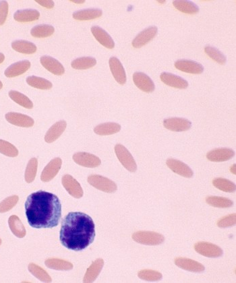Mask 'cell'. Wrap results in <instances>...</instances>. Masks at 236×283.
Returning a JSON list of instances; mask_svg holds the SVG:
<instances>
[{"instance_id":"obj_1","label":"cell","mask_w":236,"mask_h":283,"mask_svg":"<svg viewBox=\"0 0 236 283\" xmlns=\"http://www.w3.org/2000/svg\"><path fill=\"white\" fill-rule=\"evenodd\" d=\"M25 211L30 226L35 229L53 228L60 222L62 204L55 194L40 190L27 198Z\"/></svg>"},{"instance_id":"obj_2","label":"cell","mask_w":236,"mask_h":283,"mask_svg":"<svg viewBox=\"0 0 236 283\" xmlns=\"http://www.w3.org/2000/svg\"><path fill=\"white\" fill-rule=\"evenodd\" d=\"M95 226L91 216L72 212L65 216L61 227V244L67 249L81 251L94 241Z\"/></svg>"},{"instance_id":"obj_3","label":"cell","mask_w":236,"mask_h":283,"mask_svg":"<svg viewBox=\"0 0 236 283\" xmlns=\"http://www.w3.org/2000/svg\"><path fill=\"white\" fill-rule=\"evenodd\" d=\"M133 239L138 244L147 246H157L165 241V237L161 234L145 231L135 233L133 235Z\"/></svg>"},{"instance_id":"obj_4","label":"cell","mask_w":236,"mask_h":283,"mask_svg":"<svg viewBox=\"0 0 236 283\" xmlns=\"http://www.w3.org/2000/svg\"><path fill=\"white\" fill-rule=\"evenodd\" d=\"M87 181L90 185L97 190L106 193H114L118 187L115 182L100 175H91L88 177Z\"/></svg>"},{"instance_id":"obj_5","label":"cell","mask_w":236,"mask_h":283,"mask_svg":"<svg viewBox=\"0 0 236 283\" xmlns=\"http://www.w3.org/2000/svg\"><path fill=\"white\" fill-rule=\"evenodd\" d=\"M115 152L119 162L128 171L132 173L136 171L137 166L135 160L124 146L119 145V144L116 145Z\"/></svg>"},{"instance_id":"obj_6","label":"cell","mask_w":236,"mask_h":283,"mask_svg":"<svg viewBox=\"0 0 236 283\" xmlns=\"http://www.w3.org/2000/svg\"><path fill=\"white\" fill-rule=\"evenodd\" d=\"M194 250L197 253L207 258H219L223 255V250L221 248L204 241H201L194 245Z\"/></svg>"},{"instance_id":"obj_7","label":"cell","mask_w":236,"mask_h":283,"mask_svg":"<svg viewBox=\"0 0 236 283\" xmlns=\"http://www.w3.org/2000/svg\"><path fill=\"white\" fill-rule=\"evenodd\" d=\"M74 162L79 166L88 168H95L100 166L101 161L100 158L88 152H76L73 155Z\"/></svg>"},{"instance_id":"obj_8","label":"cell","mask_w":236,"mask_h":283,"mask_svg":"<svg viewBox=\"0 0 236 283\" xmlns=\"http://www.w3.org/2000/svg\"><path fill=\"white\" fill-rule=\"evenodd\" d=\"M158 29L157 27H150L137 34L136 37L133 39L132 45L135 48H140L146 46L147 43L152 41L157 35Z\"/></svg>"},{"instance_id":"obj_9","label":"cell","mask_w":236,"mask_h":283,"mask_svg":"<svg viewBox=\"0 0 236 283\" xmlns=\"http://www.w3.org/2000/svg\"><path fill=\"white\" fill-rule=\"evenodd\" d=\"M164 126L166 129L180 133L190 130L192 127V123L185 118L172 117L165 119Z\"/></svg>"},{"instance_id":"obj_10","label":"cell","mask_w":236,"mask_h":283,"mask_svg":"<svg viewBox=\"0 0 236 283\" xmlns=\"http://www.w3.org/2000/svg\"><path fill=\"white\" fill-rule=\"evenodd\" d=\"M133 82L135 85L145 93H150L154 91L155 86L152 79L143 72H137L133 74Z\"/></svg>"},{"instance_id":"obj_11","label":"cell","mask_w":236,"mask_h":283,"mask_svg":"<svg viewBox=\"0 0 236 283\" xmlns=\"http://www.w3.org/2000/svg\"><path fill=\"white\" fill-rule=\"evenodd\" d=\"M175 67L182 72L192 74H201L204 71L202 64L194 61L179 60L174 64Z\"/></svg>"},{"instance_id":"obj_12","label":"cell","mask_w":236,"mask_h":283,"mask_svg":"<svg viewBox=\"0 0 236 283\" xmlns=\"http://www.w3.org/2000/svg\"><path fill=\"white\" fill-rule=\"evenodd\" d=\"M5 118L10 124L22 128H30L34 126V121L33 118L27 115L19 113L9 112L5 115Z\"/></svg>"},{"instance_id":"obj_13","label":"cell","mask_w":236,"mask_h":283,"mask_svg":"<svg viewBox=\"0 0 236 283\" xmlns=\"http://www.w3.org/2000/svg\"><path fill=\"white\" fill-rule=\"evenodd\" d=\"M62 184L66 190L75 199H81L83 196V190L79 182L70 175H65L62 178Z\"/></svg>"},{"instance_id":"obj_14","label":"cell","mask_w":236,"mask_h":283,"mask_svg":"<svg viewBox=\"0 0 236 283\" xmlns=\"http://www.w3.org/2000/svg\"><path fill=\"white\" fill-rule=\"evenodd\" d=\"M235 155V152L232 149L227 148H219L209 151L206 154V158L212 162H223L229 161Z\"/></svg>"},{"instance_id":"obj_15","label":"cell","mask_w":236,"mask_h":283,"mask_svg":"<svg viewBox=\"0 0 236 283\" xmlns=\"http://www.w3.org/2000/svg\"><path fill=\"white\" fill-rule=\"evenodd\" d=\"M109 65L116 82L119 84L124 85L126 83V74L120 61L116 57H112L109 59Z\"/></svg>"},{"instance_id":"obj_16","label":"cell","mask_w":236,"mask_h":283,"mask_svg":"<svg viewBox=\"0 0 236 283\" xmlns=\"http://www.w3.org/2000/svg\"><path fill=\"white\" fill-rule=\"evenodd\" d=\"M167 166L176 174L181 175L184 178H191L193 177L192 170L185 163L174 159L167 160Z\"/></svg>"},{"instance_id":"obj_17","label":"cell","mask_w":236,"mask_h":283,"mask_svg":"<svg viewBox=\"0 0 236 283\" xmlns=\"http://www.w3.org/2000/svg\"><path fill=\"white\" fill-rule=\"evenodd\" d=\"M41 65L54 75L61 76L65 72V68L56 59L48 55H43L40 58Z\"/></svg>"},{"instance_id":"obj_18","label":"cell","mask_w":236,"mask_h":283,"mask_svg":"<svg viewBox=\"0 0 236 283\" xmlns=\"http://www.w3.org/2000/svg\"><path fill=\"white\" fill-rule=\"evenodd\" d=\"M62 161L60 158H55L48 163L41 173V181L48 182L51 181L58 174L62 166Z\"/></svg>"},{"instance_id":"obj_19","label":"cell","mask_w":236,"mask_h":283,"mask_svg":"<svg viewBox=\"0 0 236 283\" xmlns=\"http://www.w3.org/2000/svg\"><path fill=\"white\" fill-rule=\"evenodd\" d=\"M91 31L93 35L101 45L109 50H112L115 48V43L112 36L109 35L102 28L98 26H94L91 27Z\"/></svg>"},{"instance_id":"obj_20","label":"cell","mask_w":236,"mask_h":283,"mask_svg":"<svg viewBox=\"0 0 236 283\" xmlns=\"http://www.w3.org/2000/svg\"><path fill=\"white\" fill-rule=\"evenodd\" d=\"M161 81L171 87L185 89L188 86V83L180 76L171 73L163 72L160 75Z\"/></svg>"},{"instance_id":"obj_21","label":"cell","mask_w":236,"mask_h":283,"mask_svg":"<svg viewBox=\"0 0 236 283\" xmlns=\"http://www.w3.org/2000/svg\"><path fill=\"white\" fill-rule=\"evenodd\" d=\"M175 264L179 268L192 272H202L204 270V266L200 262L186 258H177L174 260Z\"/></svg>"},{"instance_id":"obj_22","label":"cell","mask_w":236,"mask_h":283,"mask_svg":"<svg viewBox=\"0 0 236 283\" xmlns=\"http://www.w3.org/2000/svg\"><path fill=\"white\" fill-rule=\"evenodd\" d=\"M31 62L29 60H22L12 64L5 70L4 74L6 77L14 78L22 75L30 68Z\"/></svg>"},{"instance_id":"obj_23","label":"cell","mask_w":236,"mask_h":283,"mask_svg":"<svg viewBox=\"0 0 236 283\" xmlns=\"http://www.w3.org/2000/svg\"><path fill=\"white\" fill-rule=\"evenodd\" d=\"M67 126V121L64 120L59 121L55 123L47 132L45 136L46 142L48 143H52L55 141L65 131Z\"/></svg>"},{"instance_id":"obj_24","label":"cell","mask_w":236,"mask_h":283,"mask_svg":"<svg viewBox=\"0 0 236 283\" xmlns=\"http://www.w3.org/2000/svg\"><path fill=\"white\" fill-rule=\"evenodd\" d=\"M104 261L101 258L95 260L90 266L85 274L83 283H91L96 280L97 277L100 275L101 271L103 269Z\"/></svg>"},{"instance_id":"obj_25","label":"cell","mask_w":236,"mask_h":283,"mask_svg":"<svg viewBox=\"0 0 236 283\" xmlns=\"http://www.w3.org/2000/svg\"><path fill=\"white\" fill-rule=\"evenodd\" d=\"M40 12L34 9L17 10L14 15V18L18 22H29L35 21L39 18Z\"/></svg>"},{"instance_id":"obj_26","label":"cell","mask_w":236,"mask_h":283,"mask_svg":"<svg viewBox=\"0 0 236 283\" xmlns=\"http://www.w3.org/2000/svg\"><path fill=\"white\" fill-rule=\"evenodd\" d=\"M103 15V12L99 8H88V9L81 10L73 13L72 17L75 20L80 21L84 20H93L100 18Z\"/></svg>"},{"instance_id":"obj_27","label":"cell","mask_w":236,"mask_h":283,"mask_svg":"<svg viewBox=\"0 0 236 283\" xmlns=\"http://www.w3.org/2000/svg\"><path fill=\"white\" fill-rule=\"evenodd\" d=\"M12 48L18 53L27 55L34 54L37 50L36 45L26 40H16L12 43Z\"/></svg>"},{"instance_id":"obj_28","label":"cell","mask_w":236,"mask_h":283,"mask_svg":"<svg viewBox=\"0 0 236 283\" xmlns=\"http://www.w3.org/2000/svg\"><path fill=\"white\" fill-rule=\"evenodd\" d=\"M121 126L117 123L107 122L98 125L94 128V132L100 136H108L119 133Z\"/></svg>"},{"instance_id":"obj_29","label":"cell","mask_w":236,"mask_h":283,"mask_svg":"<svg viewBox=\"0 0 236 283\" xmlns=\"http://www.w3.org/2000/svg\"><path fill=\"white\" fill-rule=\"evenodd\" d=\"M8 225L12 233L16 237L22 238L26 235L27 232H26L25 227L18 216L12 215L8 219Z\"/></svg>"},{"instance_id":"obj_30","label":"cell","mask_w":236,"mask_h":283,"mask_svg":"<svg viewBox=\"0 0 236 283\" xmlns=\"http://www.w3.org/2000/svg\"><path fill=\"white\" fill-rule=\"evenodd\" d=\"M173 5L179 11L188 15H194L199 12V8L195 3L186 0H176Z\"/></svg>"},{"instance_id":"obj_31","label":"cell","mask_w":236,"mask_h":283,"mask_svg":"<svg viewBox=\"0 0 236 283\" xmlns=\"http://www.w3.org/2000/svg\"><path fill=\"white\" fill-rule=\"evenodd\" d=\"M54 32L55 29L53 26L43 24L33 28L31 31V34L34 37L41 39V38H46L51 36Z\"/></svg>"},{"instance_id":"obj_32","label":"cell","mask_w":236,"mask_h":283,"mask_svg":"<svg viewBox=\"0 0 236 283\" xmlns=\"http://www.w3.org/2000/svg\"><path fill=\"white\" fill-rule=\"evenodd\" d=\"M97 64L96 59L92 57H82L71 62V67L75 69H87L94 67Z\"/></svg>"},{"instance_id":"obj_33","label":"cell","mask_w":236,"mask_h":283,"mask_svg":"<svg viewBox=\"0 0 236 283\" xmlns=\"http://www.w3.org/2000/svg\"><path fill=\"white\" fill-rule=\"evenodd\" d=\"M8 95L13 101L17 102V104L22 106L24 108L31 109L34 107V103L31 101L30 99L20 92L10 91L8 93Z\"/></svg>"},{"instance_id":"obj_34","label":"cell","mask_w":236,"mask_h":283,"mask_svg":"<svg viewBox=\"0 0 236 283\" xmlns=\"http://www.w3.org/2000/svg\"><path fill=\"white\" fill-rule=\"evenodd\" d=\"M49 268L56 270H70L73 268V265L70 262L66 260L58 259V258H50L45 262Z\"/></svg>"},{"instance_id":"obj_35","label":"cell","mask_w":236,"mask_h":283,"mask_svg":"<svg viewBox=\"0 0 236 283\" xmlns=\"http://www.w3.org/2000/svg\"><path fill=\"white\" fill-rule=\"evenodd\" d=\"M26 81H27V84L29 86L38 88V89L49 90L51 89L52 86H53L51 82L35 76H29Z\"/></svg>"},{"instance_id":"obj_36","label":"cell","mask_w":236,"mask_h":283,"mask_svg":"<svg viewBox=\"0 0 236 283\" xmlns=\"http://www.w3.org/2000/svg\"><path fill=\"white\" fill-rule=\"evenodd\" d=\"M206 202L213 207L221 208L232 207L234 204L231 200L219 196H208L206 199Z\"/></svg>"},{"instance_id":"obj_37","label":"cell","mask_w":236,"mask_h":283,"mask_svg":"<svg viewBox=\"0 0 236 283\" xmlns=\"http://www.w3.org/2000/svg\"><path fill=\"white\" fill-rule=\"evenodd\" d=\"M213 185L219 190L225 192L232 193L236 191V185L233 182L224 178H215L213 180Z\"/></svg>"},{"instance_id":"obj_38","label":"cell","mask_w":236,"mask_h":283,"mask_svg":"<svg viewBox=\"0 0 236 283\" xmlns=\"http://www.w3.org/2000/svg\"><path fill=\"white\" fill-rule=\"evenodd\" d=\"M29 270L34 277L39 279V281L44 283H50L51 281V278L49 275L48 272L35 264H30L29 265Z\"/></svg>"},{"instance_id":"obj_39","label":"cell","mask_w":236,"mask_h":283,"mask_svg":"<svg viewBox=\"0 0 236 283\" xmlns=\"http://www.w3.org/2000/svg\"><path fill=\"white\" fill-rule=\"evenodd\" d=\"M204 52H205L208 56L211 57L217 63L221 64V65H224L226 63V57L218 49L208 46L204 48Z\"/></svg>"},{"instance_id":"obj_40","label":"cell","mask_w":236,"mask_h":283,"mask_svg":"<svg viewBox=\"0 0 236 283\" xmlns=\"http://www.w3.org/2000/svg\"><path fill=\"white\" fill-rule=\"evenodd\" d=\"M38 161L36 158H33L28 163L27 169L25 171V181L27 183H31L35 179L36 171H37Z\"/></svg>"},{"instance_id":"obj_41","label":"cell","mask_w":236,"mask_h":283,"mask_svg":"<svg viewBox=\"0 0 236 283\" xmlns=\"http://www.w3.org/2000/svg\"><path fill=\"white\" fill-rule=\"evenodd\" d=\"M0 153L7 157H16L18 155V150L10 142L0 140Z\"/></svg>"},{"instance_id":"obj_42","label":"cell","mask_w":236,"mask_h":283,"mask_svg":"<svg viewBox=\"0 0 236 283\" xmlns=\"http://www.w3.org/2000/svg\"><path fill=\"white\" fill-rule=\"evenodd\" d=\"M138 277L140 279L147 281H159L162 279V274L160 272L152 270H142L138 272Z\"/></svg>"},{"instance_id":"obj_43","label":"cell","mask_w":236,"mask_h":283,"mask_svg":"<svg viewBox=\"0 0 236 283\" xmlns=\"http://www.w3.org/2000/svg\"><path fill=\"white\" fill-rule=\"evenodd\" d=\"M18 196H10L3 200L2 202L0 203V213H4L10 211L18 203Z\"/></svg>"},{"instance_id":"obj_44","label":"cell","mask_w":236,"mask_h":283,"mask_svg":"<svg viewBox=\"0 0 236 283\" xmlns=\"http://www.w3.org/2000/svg\"><path fill=\"white\" fill-rule=\"evenodd\" d=\"M236 215L234 213V214L227 215V216L220 218L218 223H217V225L220 228H227V227L234 226V225H236Z\"/></svg>"},{"instance_id":"obj_45","label":"cell","mask_w":236,"mask_h":283,"mask_svg":"<svg viewBox=\"0 0 236 283\" xmlns=\"http://www.w3.org/2000/svg\"><path fill=\"white\" fill-rule=\"evenodd\" d=\"M9 5L6 1H0V26L3 25L6 22L8 15Z\"/></svg>"},{"instance_id":"obj_46","label":"cell","mask_w":236,"mask_h":283,"mask_svg":"<svg viewBox=\"0 0 236 283\" xmlns=\"http://www.w3.org/2000/svg\"><path fill=\"white\" fill-rule=\"evenodd\" d=\"M35 1L41 6L48 8V9H51L55 6L54 2L51 0H35Z\"/></svg>"},{"instance_id":"obj_47","label":"cell","mask_w":236,"mask_h":283,"mask_svg":"<svg viewBox=\"0 0 236 283\" xmlns=\"http://www.w3.org/2000/svg\"><path fill=\"white\" fill-rule=\"evenodd\" d=\"M5 60V55L2 53H0V64H2Z\"/></svg>"},{"instance_id":"obj_48","label":"cell","mask_w":236,"mask_h":283,"mask_svg":"<svg viewBox=\"0 0 236 283\" xmlns=\"http://www.w3.org/2000/svg\"><path fill=\"white\" fill-rule=\"evenodd\" d=\"M231 172H232L233 174L236 175V165H234V166L231 167Z\"/></svg>"},{"instance_id":"obj_49","label":"cell","mask_w":236,"mask_h":283,"mask_svg":"<svg viewBox=\"0 0 236 283\" xmlns=\"http://www.w3.org/2000/svg\"><path fill=\"white\" fill-rule=\"evenodd\" d=\"M70 1L75 3H83L85 2L84 0H82V1H79V0H77V1H76V0H71Z\"/></svg>"},{"instance_id":"obj_50","label":"cell","mask_w":236,"mask_h":283,"mask_svg":"<svg viewBox=\"0 0 236 283\" xmlns=\"http://www.w3.org/2000/svg\"><path fill=\"white\" fill-rule=\"evenodd\" d=\"M3 88V84L2 83H1V81H0V90L1 89V88Z\"/></svg>"},{"instance_id":"obj_51","label":"cell","mask_w":236,"mask_h":283,"mask_svg":"<svg viewBox=\"0 0 236 283\" xmlns=\"http://www.w3.org/2000/svg\"><path fill=\"white\" fill-rule=\"evenodd\" d=\"M1 239H0V246H1Z\"/></svg>"}]
</instances>
